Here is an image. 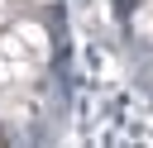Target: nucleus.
<instances>
[{
  "instance_id": "nucleus-1",
  "label": "nucleus",
  "mask_w": 153,
  "mask_h": 148,
  "mask_svg": "<svg viewBox=\"0 0 153 148\" xmlns=\"http://www.w3.org/2000/svg\"><path fill=\"white\" fill-rule=\"evenodd\" d=\"M0 53H5L10 62H19L24 72H33V62H38V57H33V48L14 33V24H10V29H0Z\"/></svg>"
},
{
  "instance_id": "nucleus-2",
  "label": "nucleus",
  "mask_w": 153,
  "mask_h": 148,
  "mask_svg": "<svg viewBox=\"0 0 153 148\" xmlns=\"http://www.w3.org/2000/svg\"><path fill=\"white\" fill-rule=\"evenodd\" d=\"M14 33L33 48V57H48L53 43H48V29H43V24H33V19H14Z\"/></svg>"
},
{
  "instance_id": "nucleus-3",
  "label": "nucleus",
  "mask_w": 153,
  "mask_h": 148,
  "mask_svg": "<svg viewBox=\"0 0 153 148\" xmlns=\"http://www.w3.org/2000/svg\"><path fill=\"white\" fill-rule=\"evenodd\" d=\"M24 76H33V72H24L19 62H10V57L0 53V86H14V81H24Z\"/></svg>"
}]
</instances>
